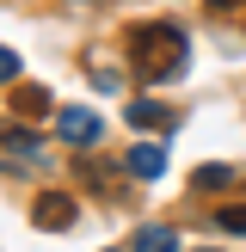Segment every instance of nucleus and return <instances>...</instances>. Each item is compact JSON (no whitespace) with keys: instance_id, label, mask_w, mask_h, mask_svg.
Masks as SVG:
<instances>
[{"instance_id":"f8f14e48","label":"nucleus","mask_w":246,"mask_h":252,"mask_svg":"<svg viewBox=\"0 0 246 252\" xmlns=\"http://www.w3.org/2000/svg\"><path fill=\"white\" fill-rule=\"evenodd\" d=\"M203 6H215V12H228V6H240V0H203Z\"/></svg>"},{"instance_id":"f03ea898","label":"nucleus","mask_w":246,"mask_h":252,"mask_svg":"<svg viewBox=\"0 0 246 252\" xmlns=\"http://www.w3.org/2000/svg\"><path fill=\"white\" fill-rule=\"evenodd\" d=\"M56 135H62L68 148H92L98 135H105V117L86 111V105H68V111H56Z\"/></svg>"},{"instance_id":"9d476101","label":"nucleus","mask_w":246,"mask_h":252,"mask_svg":"<svg viewBox=\"0 0 246 252\" xmlns=\"http://www.w3.org/2000/svg\"><path fill=\"white\" fill-rule=\"evenodd\" d=\"M209 221H215V228H228V234H246V203H221Z\"/></svg>"},{"instance_id":"0eeeda50","label":"nucleus","mask_w":246,"mask_h":252,"mask_svg":"<svg viewBox=\"0 0 246 252\" xmlns=\"http://www.w3.org/2000/svg\"><path fill=\"white\" fill-rule=\"evenodd\" d=\"M0 142H6V154H25V160H37V154H43V135H37V129H19V123H12Z\"/></svg>"},{"instance_id":"1a4fd4ad","label":"nucleus","mask_w":246,"mask_h":252,"mask_svg":"<svg viewBox=\"0 0 246 252\" xmlns=\"http://www.w3.org/2000/svg\"><path fill=\"white\" fill-rule=\"evenodd\" d=\"M234 185V166H197V191H228Z\"/></svg>"},{"instance_id":"7ed1b4c3","label":"nucleus","mask_w":246,"mask_h":252,"mask_svg":"<svg viewBox=\"0 0 246 252\" xmlns=\"http://www.w3.org/2000/svg\"><path fill=\"white\" fill-rule=\"evenodd\" d=\"M68 221H74V197H62V191L37 197V228H43V234H62Z\"/></svg>"},{"instance_id":"20e7f679","label":"nucleus","mask_w":246,"mask_h":252,"mask_svg":"<svg viewBox=\"0 0 246 252\" xmlns=\"http://www.w3.org/2000/svg\"><path fill=\"white\" fill-rule=\"evenodd\" d=\"M123 117L135 123V129H172V111L160 105V98H129V111Z\"/></svg>"},{"instance_id":"423d86ee","label":"nucleus","mask_w":246,"mask_h":252,"mask_svg":"<svg viewBox=\"0 0 246 252\" xmlns=\"http://www.w3.org/2000/svg\"><path fill=\"white\" fill-rule=\"evenodd\" d=\"M129 252H179V234H172V228H142L129 240Z\"/></svg>"},{"instance_id":"9b49d317","label":"nucleus","mask_w":246,"mask_h":252,"mask_svg":"<svg viewBox=\"0 0 246 252\" xmlns=\"http://www.w3.org/2000/svg\"><path fill=\"white\" fill-rule=\"evenodd\" d=\"M12 74H19V56H12V49L0 43V80H12Z\"/></svg>"},{"instance_id":"f257e3e1","label":"nucleus","mask_w":246,"mask_h":252,"mask_svg":"<svg viewBox=\"0 0 246 252\" xmlns=\"http://www.w3.org/2000/svg\"><path fill=\"white\" fill-rule=\"evenodd\" d=\"M184 49H191V43H184V31L172 19H142L129 31V68L142 74L148 86L179 80V74H184Z\"/></svg>"},{"instance_id":"6e6552de","label":"nucleus","mask_w":246,"mask_h":252,"mask_svg":"<svg viewBox=\"0 0 246 252\" xmlns=\"http://www.w3.org/2000/svg\"><path fill=\"white\" fill-rule=\"evenodd\" d=\"M12 111H19V117H43L49 93H43V86H19V93H12Z\"/></svg>"},{"instance_id":"39448f33","label":"nucleus","mask_w":246,"mask_h":252,"mask_svg":"<svg viewBox=\"0 0 246 252\" xmlns=\"http://www.w3.org/2000/svg\"><path fill=\"white\" fill-rule=\"evenodd\" d=\"M123 166H129V179H160L166 154H160L154 142H142V148H129V160H123Z\"/></svg>"}]
</instances>
